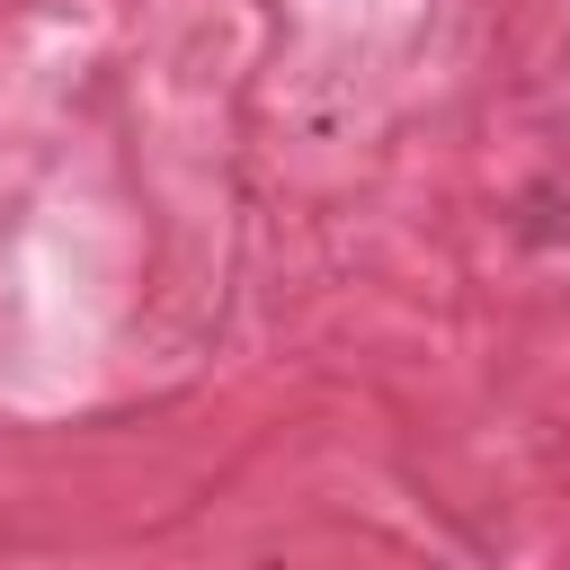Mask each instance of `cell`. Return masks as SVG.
Wrapping results in <instances>:
<instances>
[]
</instances>
